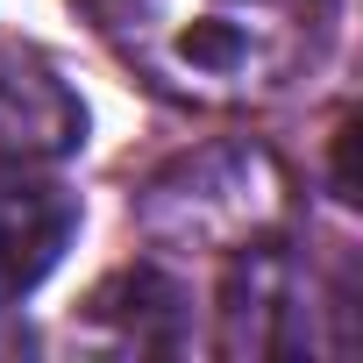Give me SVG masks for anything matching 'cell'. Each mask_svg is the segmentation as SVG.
Listing matches in <instances>:
<instances>
[{"instance_id":"obj_1","label":"cell","mask_w":363,"mask_h":363,"mask_svg":"<svg viewBox=\"0 0 363 363\" xmlns=\"http://www.w3.org/2000/svg\"><path fill=\"white\" fill-rule=\"evenodd\" d=\"M79 15L164 100L264 107L313 65L328 0H79Z\"/></svg>"},{"instance_id":"obj_2","label":"cell","mask_w":363,"mask_h":363,"mask_svg":"<svg viewBox=\"0 0 363 363\" xmlns=\"http://www.w3.org/2000/svg\"><path fill=\"white\" fill-rule=\"evenodd\" d=\"M278 221H285V171L257 143H207L164 164L135 200V228L164 250H242L278 235Z\"/></svg>"},{"instance_id":"obj_3","label":"cell","mask_w":363,"mask_h":363,"mask_svg":"<svg viewBox=\"0 0 363 363\" xmlns=\"http://www.w3.org/2000/svg\"><path fill=\"white\" fill-rule=\"evenodd\" d=\"M313 313H342L320 299V285L264 235L228 250L221 278V349L228 356H299L313 349Z\"/></svg>"},{"instance_id":"obj_4","label":"cell","mask_w":363,"mask_h":363,"mask_svg":"<svg viewBox=\"0 0 363 363\" xmlns=\"http://www.w3.org/2000/svg\"><path fill=\"white\" fill-rule=\"evenodd\" d=\"M79 235V193L43 178L36 164L0 171V313L22 306Z\"/></svg>"},{"instance_id":"obj_5","label":"cell","mask_w":363,"mask_h":363,"mask_svg":"<svg viewBox=\"0 0 363 363\" xmlns=\"http://www.w3.org/2000/svg\"><path fill=\"white\" fill-rule=\"evenodd\" d=\"M86 143V107L57 79V65L8 50L0 57V157L8 164H50Z\"/></svg>"},{"instance_id":"obj_6","label":"cell","mask_w":363,"mask_h":363,"mask_svg":"<svg viewBox=\"0 0 363 363\" xmlns=\"http://www.w3.org/2000/svg\"><path fill=\"white\" fill-rule=\"evenodd\" d=\"M79 320L93 335L121 342V349H178L186 328H193V292L171 271H157V264H121L114 278H100L86 292Z\"/></svg>"}]
</instances>
